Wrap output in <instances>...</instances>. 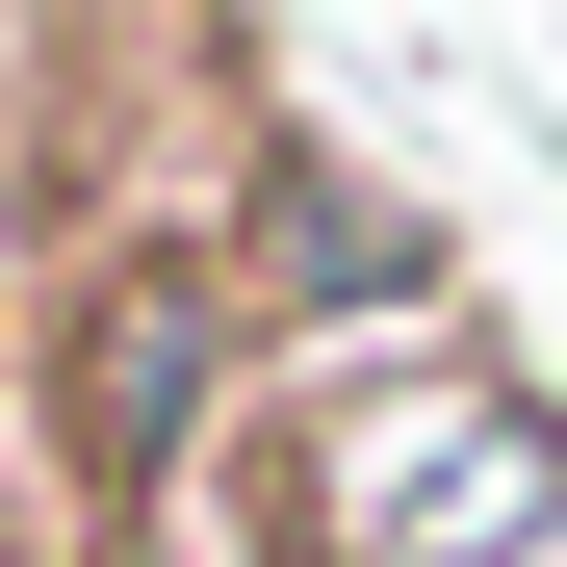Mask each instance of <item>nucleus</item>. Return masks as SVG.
<instances>
[{
  "label": "nucleus",
  "mask_w": 567,
  "mask_h": 567,
  "mask_svg": "<svg viewBox=\"0 0 567 567\" xmlns=\"http://www.w3.org/2000/svg\"><path fill=\"white\" fill-rule=\"evenodd\" d=\"M567 516V413L491 361H388L310 413V567H516Z\"/></svg>",
  "instance_id": "1"
},
{
  "label": "nucleus",
  "mask_w": 567,
  "mask_h": 567,
  "mask_svg": "<svg viewBox=\"0 0 567 567\" xmlns=\"http://www.w3.org/2000/svg\"><path fill=\"white\" fill-rule=\"evenodd\" d=\"M233 361H258V336H233V284H181V258H155V284H78L52 361H27V388H52V464H78L104 516H155V491H181V439L233 413Z\"/></svg>",
  "instance_id": "2"
},
{
  "label": "nucleus",
  "mask_w": 567,
  "mask_h": 567,
  "mask_svg": "<svg viewBox=\"0 0 567 567\" xmlns=\"http://www.w3.org/2000/svg\"><path fill=\"white\" fill-rule=\"evenodd\" d=\"M0 388H27V336H0Z\"/></svg>",
  "instance_id": "3"
}]
</instances>
